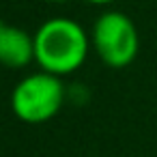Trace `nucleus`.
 <instances>
[{
	"instance_id": "2",
	"label": "nucleus",
	"mask_w": 157,
	"mask_h": 157,
	"mask_svg": "<svg viewBox=\"0 0 157 157\" xmlns=\"http://www.w3.org/2000/svg\"><path fill=\"white\" fill-rule=\"evenodd\" d=\"M65 101V86L58 75L35 71L22 78L11 93V110L17 121L28 125H43L52 121Z\"/></svg>"
},
{
	"instance_id": "3",
	"label": "nucleus",
	"mask_w": 157,
	"mask_h": 157,
	"mask_svg": "<svg viewBox=\"0 0 157 157\" xmlns=\"http://www.w3.org/2000/svg\"><path fill=\"white\" fill-rule=\"evenodd\" d=\"M90 48L105 67L125 69L138 56L140 35L129 15L121 11H105L93 24Z\"/></svg>"
},
{
	"instance_id": "6",
	"label": "nucleus",
	"mask_w": 157,
	"mask_h": 157,
	"mask_svg": "<svg viewBox=\"0 0 157 157\" xmlns=\"http://www.w3.org/2000/svg\"><path fill=\"white\" fill-rule=\"evenodd\" d=\"M48 2H54V5H65V2H71V0H48Z\"/></svg>"
},
{
	"instance_id": "1",
	"label": "nucleus",
	"mask_w": 157,
	"mask_h": 157,
	"mask_svg": "<svg viewBox=\"0 0 157 157\" xmlns=\"http://www.w3.org/2000/svg\"><path fill=\"white\" fill-rule=\"evenodd\" d=\"M90 50V35L69 17H50L35 33V63L52 75L78 71Z\"/></svg>"
},
{
	"instance_id": "5",
	"label": "nucleus",
	"mask_w": 157,
	"mask_h": 157,
	"mask_svg": "<svg viewBox=\"0 0 157 157\" xmlns=\"http://www.w3.org/2000/svg\"><path fill=\"white\" fill-rule=\"evenodd\" d=\"M88 5H95V7H105V5H112L114 0H84Z\"/></svg>"
},
{
	"instance_id": "4",
	"label": "nucleus",
	"mask_w": 157,
	"mask_h": 157,
	"mask_svg": "<svg viewBox=\"0 0 157 157\" xmlns=\"http://www.w3.org/2000/svg\"><path fill=\"white\" fill-rule=\"evenodd\" d=\"M0 60L7 69H24L35 63V35L7 22L0 24Z\"/></svg>"
}]
</instances>
